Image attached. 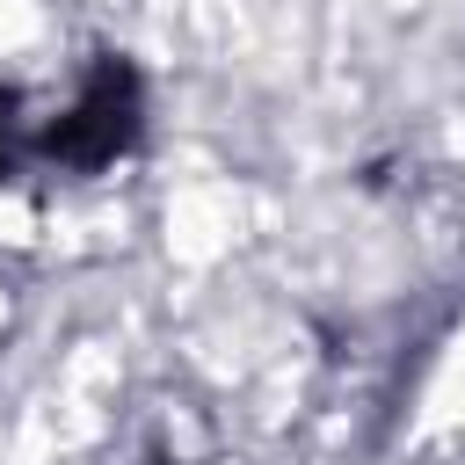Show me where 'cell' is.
Wrapping results in <instances>:
<instances>
[{
  "instance_id": "6da1fadb",
  "label": "cell",
  "mask_w": 465,
  "mask_h": 465,
  "mask_svg": "<svg viewBox=\"0 0 465 465\" xmlns=\"http://www.w3.org/2000/svg\"><path fill=\"white\" fill-rule=\"evenodd\" d=\"M124 131H131V80L124 73H102L94 94L73 109V124L51 131V153H65V160H109L124 145Z\"/></svg>"
}]
</instances>
